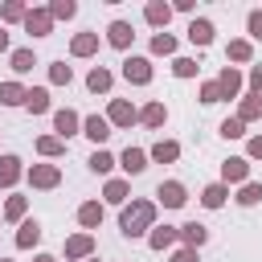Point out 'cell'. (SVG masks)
Instances as JSON below:
<instances>
[{
  "instance_id": "1",
  "label": "cell",
  "mask_w": 262,
  "mask_h": 262,
  "mask_svg": "<svg viewBox=\"0 0 262 262\" xmlns=\"http://www.w3.org/2000/svg\"><path fill=\"white\" fill-rule=\"evenodd\" d=\"M156 201H147V196H131L123 209H119V233L123 237H147L151 233V225H156Z\"/></svg>"
},
{
  "instance_id": "2",
  "label": "cell",
  "mask_w": 262,
  "mask_h": 262,
  "mask_svg": "<svg viewBox=\"0 0 262 262\" xmlns=\"http://www.w3.org/2000/svg\"><path fill=\"white\" fill-rule=\"evenodd\" d=\"M119 74H123L131 86H151V78H156V66H151V57H143V53H127Z\"/></svg>"
},
{
  "instance_id": "3",
  "label": "cell",
  "mask_w": 262,
  "mask_h": 262,
  "mask_svg": "<svg viewBox=\"0 0 262 262\" xmlns=\"http://www.w3.org/2000/svg\"><path fill=\"white\" fill-rule=\"evenodd\" d=\"M94 250H98V237L86 233V229H78V233H70V237L61 242L66 262H86V258H94Z\"/></svg>"
},
{
  "instance_id": "4",
  "label": "cell",
  "mask_w": 262,
  "mask_h": 262,
  "mask_svg": "<svg viewBox=\"0 0 262 262\" xmlns=\"http://www.w3.org/2000/svg\"><path fill=\"white\" fill-rule=\"evenodd\" d=\"M25 180H29L33 188L49 192V188L61 184V168H57V164H33V168H25Z\"/></svg>"
},
{
  "instance_id": "5",
  "label": "cell",
  "mask_w": 262,
  "mask_h": 262,
  "mask_svg": "<svg viewBox=\"0 0 262 262\" xmlns=\"http://www.w3.org/2000/svg\"><path fill=\"white\" fill-rule=\"evenodd\" d=\"M156 205H164V209H184V205H188V188H184L180 180H160V184H156Z\"/></svg>"
},
{
  "instance_id": "6",
  "label": "cell",
  "mask_w": 262,
  "mask_h": 262,
  "mask_svg": "<svg viewBox=\"0 0 262 262\" xmlns=\"http://www.w3.org/2000/svg\"><path fill=\"white\" fill-rule=\"evenodd\" d=\"M106 123L111 127H131V123H139V106L127 102V98H111L106 102Z\"/></svg>"
},
{
  "instance_id": "7",
  "label": "cell",
  "mask_w": 262,
  "mask_h": 262,
  "mask_svg": "<svg viewBox=\"0 0 262 262\" xmlns=\"http://www.w3.org/2000/svg\"><path fill=\"white\" fill-rule=\"evenodd\" d=\"M20 25H25V33H29V37H49V33H53V16H49V8H45V4L29 8Z\"/></svg>"
},
{
  "instance_id": "8",
  "label": "cell",
  "mask_w": 262,
  "mask_h": 262,
  "mask_svg": "<svg viewBox=\"0 0 262 262\" xmlns=\"http://www.w3.org/2000/svg\"><path fill=\"white\" fill-rule=\"evenodd\" d=\"M213 82H217L221 98H242V86H246V78H242V70H237V66H221V74H217Z\"/></svg>"
},
{
  "instance_id": "9",
  "label": "cell",
  "mask_w": 262,
  "mask_h": 262,
  "mask_svg": "<svg viewBox=\"0 0 262 262\" xmlns=\"http://www.w3.org/2000/svg\"><path fill=\"white\" fill-rule=\"evenodd\" d=\"M53 135H57V139H70V135H82V115H78V111H70V106H61V111H53Z\"/></svg>"
},
{
  "instance_id": "10",
  "label": "cell",
  "mask_w": 262,
  "mask_h": 262,
  "mask_svg": "<svg viewBox=\"0 0 262 262\" xmlns=\"http://www.w3.org/2000/svg\"><path fill=\"white\" fill-rule=\"evenodd\" d=\"M82 135H86L94 147H102V143L115 135V127L106 123V115H86V119H82Z\"/></svg>"
},
{
  "instance_id": "11",
  "label": "cell",
  "mask_w": 262,
  "mask_h": 262,
  "mask_svg": "<svg viewBox=\"0 0 262 262\" xmlns=\"http://www.w3.org/2000/svg\"><path fill=\"white\" fill-rule=\"evenodd\" d=\"M250 180V160L246 156H229V160H221V184L229 188V184H246Z\"/></svg>"
},
{
  "instance_id": "12",
  "label": "cell",
  "mask_w": 262,
  "mask_h": 262,
  "mask_svg": "<svg viewBox=\"0 0 262 262\" xmlns=\"http://www.w3.org/2000/svg\"><path fill=\"white\" fill-rule=\"evenodd\" d=\"M147 246H151L156 254H164V250L172 254V250L180 246V229H176V225H151V233H147Z\"/></svg>"
},
{
  "instance_id": "13",
  "label": "cell",
  "mask_w": 262,
  "mask_h": 262,
  "mask_svg": "<svg viewBox=\"0 0 262 262\" xmlns=\"http://www.w3.org/2000/svg\"><path fill=\"white\" fill-rule=\"evenodd\" d=\"M127 201H131V180H127V176H111V180L102 184V205H119V209H123Z\"/></svg>"
},
{
  "instance_id": "14",
  "label": "cell",
  "mask_w": 262,
  "mask_h": 262,
  "mask_svg": "<svg viewBox=\"0 0 262 262\" xmlns=\"http://www.w3.org/2000/svg\"><path fill=\"white\" fill-rule=\"evenodd\" d=\"M131 41H135V29H131V20H111L106 25V45L111 49H131Z\"/></svg>"
},
{
  "instance_id": "15",
  "label": "cell",
  "mask_w": 262,
  "mask_h": 262,
  "mask_svg": "<svg viewBox=\"0 0 262 262\" xmlns=\"http://www.w3.org/2000/svg\"><path fill=\"white\" fill-rule=\"evenodd\" d=\"M102 217H106V205H102V201H82V205H78V225H82L86 233H94V229L102 225Z\"/></svg>"
},
{
  "instance_id": "16",
  "label": "cell",
  "mask_w": 262,
  "mask_h": 262,
  "mask_svg": "<svg viewBox=\"0 0 262 262\" xmlns=\"http://www.w3.org/2000/svg\"><path fill=\"white\" fill-rule=\"evenodd\" d=\"M41 233H45V229H41V221H37V217H25V221L16 225V237H12V246H16V250H33V246L41 242Z\"/></svg>"
},
{
  "instance_id": "17",
  "label": "cell",
  "mask_w": 262,
  "mask_h": 262,
  "mask_svg": "<svg viewBox=\"0 0 262 262\" xmlns=\"http://www.w3.org/2000/svg\"><path fill=\"white\" fill-rule=\"evenodd\" d=\"M139 123H143L147 131H160V127L168 123V106H164L160 98H151V102H143V106H139Z\"/></svg>"
},
{
  "instance_id": "18",
  "label": "cell",
  "mask_w": 262,
  "mask_h": 262,
  "mask_svg": "<svg viewBox=\"0 0 262 262\" xmlns=\"http://www.w3.org/2000/svg\"><path fill=\"white\" fill-rule=\"evenodd\" d=\"M143 20H147L156 33H168V20H172V4H164V0H151V4L143 8Z\"/></svg>"
},
{
  "instance_id": "19",
  "label": "cell",
  "mask_w": 262,
  "mask_h": 262,
  "mask_svg": "<svg viewBox=\"0 0 262 262\" xmlns=\"http://www.w3.org/2000/svg\"><path fill=\"white\" fill-rule=\"evenodd\" d=\"M213 33H217V29H213V20H209V16H192V20H188V41H192L196 49L213 45Z\"/></svg>"
},
{
  "instance_id": "20",
  "label": "cell",
  "mask_w": 262,
  "mask_h": 262,
  "mask_svg": "<svg viewBox=\"0 0 262 262\" xmlns=\"http://www.w3.org/2000/svg\"><path fill=\"white\" fill-rule=\"evenodd\" d=\"M176 229H180V246H188V250H201L209 242V225H201V221H184Z\"/></svg>"
},
{
  "instance_id": "21",
  "label": "cell",
  "mask_w": 262,
  "mask_h": 262,
  "mask_svg": "<svg viewBox=\"0 0 262 262\" xmlns=\"http://www.w3.org/2000/svg\"><path fill=\"white\" fill-rule=\"evenodd\" d=\"M98 45H102L98 33H74V41H70V57H94Z\"/></svg>"
},
{
  "instance_id": "22",
  "label": "cell",
  "mask_w": 262,
  "mask_h": 262,
  "mask_svg": "<svg viewBox=\"0 0 262 262\" xmlns=\"http://www.w3.org/2000/svg\"><path fill=\"white\" fill-rule=\"evenodd\" d=\"M225 61H233V66H250V61H254V45H250V37H233V41L225 45Z\"/></svg>"
},
{
  "instance_id": "23",
  "label": "cell",
  "mask_w": 262,
  "mask_h": 262,
  "mask_svg": "<svg viewBox=\"0 0 262 262\" xmlns=\"http://www.w3.org/2000/svg\"><path fill=\"white\" fill-rule=\"evenodd\" d=\"M25 176V160L20 156H0V188H12Z\"/></svg>"
},
{
  "instance_id": "24",
  "label": "cell",
  "mask_w": 262,
  "mask_h": 262,
  "mask_svg": "<svg viewBox=\"0 0 262 262\" xmlns=\"http://www.w3.org/2000/svg\"><path fill=\"white\" fill-rule=\"evenodd\" d=\"M111 86H115V74H111L106 66H94V70L86 74V90H90V94H111Z\"/></svg>"
},
{
  "instance_id": "25",
  "label": "cell",
  "mask_w": 262,
  "mask_h": 262,
  "mask_svg": "<svg viewBox=\"0 0 262 262\" xmlns=\"http://www.w3.org/2000/svg\"><path fill=\"white\" fill-rule=\"evenodd\" d=\"M49 106H53V102H49V90H45V86H29V90H25V111H29V115H49Z\"/></svg>"
},
{
  "instance_id": "26",
  "label": "cell",
  "mask_w": 262,
  "mask_h": 262,
  "mask_svg": "<svg viewBox=\"0 0 262 262\" xmlns=\"http://www.w3.org/2000/svg\"><path fill=\"white\" fill-rule=\"evenodd\" d=\"M147 160H156V164H176V160H180V143H176V139H156L151 151H147Z\"/></svg>"
},
{
  "instance_id": "27",
  "label": "cell",
  "mask_w": 262,
  "mask_h": 262,
  "mask_svg": "<svg viewBox=\"0 0 262 262\" xmlns=\"http://www.w3.org/2000/svg\"><path fill=\"white\" fill-rule=\"evenodd\" d=\"M119 168H123L127 176H139V172L147 168V151H143V147H123V156H119Z\"/></svg>"
},
{
  "instance_id": "28",
  "label": "cell",
  "mask_w": 262,
  "mask_h": 262,
  "mask_svg": "<svg viewBox=\"0 0 262 262\" xmlns=\"http://www.w3.org/2000/svg\"><path fill=\"white\" fill-rule=\"evenodd\" d=\"M237 119H242V123L262 119V94H250V90H246V94L237 98Z\"/></svg>"
},
{
  "instance_id": "29",
  "label": "cell",
  "mask_w": 262,
  "mask_h": 262,
  "mask_svg": "<svg viewBox=\"0 0 262 262\" xmlns=\"http://www.w3.org/2000/svg\"><path fill=\"white\" fill-rule=\"evenodd\" d=\"M115 164H119V160H115L106 147H94V151H90V160H86V168H90L94 176H111V168H115Z\"/></svg>"
},
{
  "instance_id": "30",
  "label": "cell",
  "mask_w": 262,
  "mask_h": 262,
  "mask_svg": "<svg viewBox=\"0 0 262 262\" xmlns=\"http://www.w3.org/2000/svg\"><path fill=\"white\" fill-rule=\"evenodd\" d=\"M225 201H229V188H225L221 180H213V184L201 188V205H205V209H221Z\"/></svg>"
},
{
  "instance_id": "31",
  "label": "cell",
  "mask_w": 262,
  "mask_h": 262,
  "mask_svg": "<svg viewBox=\"0 0 262 262\" xmlns=\"http://www.w3.org/2000/svg\"><path fill=\"white\" fill-rule=\"evenodd\" d=\"M29 217V196H20V192H12L8 201H4V221H12V225H20Z\"/></svg>"
},
{
  "instance_id": "32",
  "label": "cell",
  "mask_w": 262,
  "mask_h": 262,
  "mask_svg": "<svg viewBox=\"0 0 262 262\" xmlns=\"http://www.w3.org/2000/svg\"><path fill=\"white\" fill-rule=\"evenodd\" d=\"M25 90H29V86H20L16 78L0 82V106H25Z\"/></svg>"
},
{
  "instance_id": "33",
  "label": "cell",
  "mask_w": 262,
  "mask_h": 262,
  "mask_svg": "<svg viewBox=\"0 0 262 262\" xmlns=\"http://www.w3.org/2000/svg\"><path fill=\"white\" fill-rule=\"evenodd\" d=\"M8 66H12V74H20V78H25V74H33L37 53H33V49H12V53H8Z\"/></svg>"
},
{
  "instance_id": "34",
  "label": "cell",
  "mask_w": 262,
  "mask_h": 262,
  "mask_svg": "<svg viewBox=\"0 0 262 262\" xmlns=\"http://www.w3.org/2000/svg\"><path fill=\"white\" fill-rule=\"evenodd\" d=\"M37 156H41V160L66 156V139H57V135H37Z\"/></svg>"
},
{
  "instance_id": "35",
  "label": "cell",
  "mask_w": 262,
  "mask_h": 262,
  "mask_svg": "<svg viewBox=\"0 0 262 262\" xmlns=\"http://www.w3.org/2000/svg\"><path fill=\"white\" fill-rule=\"evenodd\" d=\"M233 201H237L242 209H254V205L262 201V184H258V180H246V184H237V192H233Z\"/></svg>"
},
{
  "instance_id": "36",
  "label": "cell",
  "mask_w": 262,
  "mask_h": 262,
  "mask_svg": "<svg viewBox=\"0 0 262 262\" xmlns=\"http://www.w3.org/2000/svg\"><path fill=\"white\" fill-rule=\"evenodd\" d=\"M151 57H176V37L172 33H151Z\"/></svg>"
},
{
  "instance_id": "37",
  "label": "cell",
  "mask_w": 262,
  "mask_h": 262,
  "mask_svg": "<svg viewBox=\"0 0 262 262\" xmlns=\"http://www.w3.org/2000/svg\"><path fill=\"white\" fill-rule=\"evenodd\" d=\"M25 12H29L25 0H4V4H0V20H4V25H20Z\"/></svg>"
},
{
  "instance_id": "38",
  "label": "cell",
  "mask_w": 262,
  "mask_h": 262,
  "mask_svg": "<svg viewBox=\"0 0 262 262\" xmlns=\"http://www.w3.org/2000/svg\"><path fill=\"white\" fill-rule=\"evenodd\" d=\"M45 8H49L53 20H74V16H78V4H74V0H49Z\"/></svg>"
},
{
  "instance_id": "39",
  "label": "cell",
  "mask_w": 262,
  "mask_h": 262,
  "mask_svg": "<svg viewBox=\"0 0 262 262\" xmlns=\"http://www.w3.org/2000/svg\"><path fill=\"white\" fill-rule=\"evenodd\" d=\"M172 74L176 78H196L201 66H196V57H172Z\"/></svg>"
},
{
  "instance_id": "40",
  "label": "cell",
  "mask_w": 262,
  "mask_h": 262,
  "mask_svg": "<svg viewBox=\"0 0 262 262\" xmlns=\"http://www.w3.org/2000/svg\"><path fill=\"white\" fill-rule=\"evenodd\" d=\"M49 82H53V86H70V82H74V70H70L66 61H49Z\"/></svg>"
},
{
  "instance_id": "41",
  "label": "cell",
  "mask_w": 262,
  "mask_h": 262,
  "mask_svg": "<svg viewBox=\"0 0 262 262\" xmlns=\"http://www.w3.org/2000/svg\"><path fill=\"white\" fill-rule=\"evenodd\" d=\"M217 131H221L225 139H246V123H242L237 115H233V119H221V127H217Z\"/></svg>"
},
{
  "instance_id": "42",
  "label": "cell",
  "mask_w": 262,
  "mask_h": 262,
  "mask_svg": "<svg viewBox=\"0 0 262 262\" xmlns=\"http://www.w3.org/2000/svg\"><path fill=\"white\" fill-rule=\"evenodd\" d=\"M246 33H250V45L262 41V8H250L246 12Z\"/></svg>"
},
{
  "instance_id": "43",
  "label": "cell",
  "mask_w": 262,
  "mask_h": 262,
  "mask_svg": "<svg viewBox=\"0 0 262 262\" xmlns=\"http://www.w3.org/2000/svg\"><path fill=\"white\" fill-rule=\"evenodd\" d=\"M196 98H201L205 106H213V102H221V90H217V82H201V90H196Z\"/></svg>"
},
{
  "instance_id": "44",
  "label": "cell",
  "mask_w": 262,
  "mask_h": 262,
  "mask_svg": "<svg viewBox=\"0 0 262 262\" xmlns=\"http://www.w3.org/2000/svg\"><path fill=\"white\" fill-rule=\"evenodd\" d=\"M168 262H201V250H188V246H176L168 254Z\"/></svg>"
},
{
  "instance_id": "45",
  "label": "cell",
  "mask_w": 262,
  "mask_h": 262,
  "mask_svg": "<svg viewBox=\"0 0 262 262\" xmlns=\"http://www.w3.org/2000/svg\"><path fill=\"white\" fill-rule=\"evenodd\" d=\"M246 86H250V94H262V66H250V74H246Z\"/></svg>"
},
{
  "instance_id": "46",
  "label": "cell",
  "mask_w": 262,
  "mask_h": 262,
  "mask_svg": "<svg viewBox=\"0 0 262 262\" xmlns=\"http://www.w3.org/2000/svg\"><path fill=\"white\" fill-rule=\"evenodd\" d=\"M246 160H262V135H250L246 139Z\"/></svg>"
},
{
  "instance_id": "47",
  "label": "cell",
  "mask_w": 262,
  "mask_h": 262,
  "mask_svg": "<svg viewBox=\"0 0 262 262\" xmlns=\"http://www.w3.org/2000/svg\"><path fill=\"white\" fill-rule=\"evenodd\" d=\"M172 12H184V16H192V12H196V0H172Z\"/></svg>"
},
{
  "instance_id": "48",
  "label": "cell",
  "mask_w": 262,
  "mask_h": 262,
  "mask_svg": "<svg viewBox=\"0 0 262 262\" xmlns=\"http://www.w3.org/2000/svg\"><path fill=\"white\" fill-rule=\"evenodd\" d=\"M0 53H8V33H4V25H0Z\"/></svg>"
},
{
  "instance_id": "49",
  "label": "cell",
  "mask_w": 262,
  "mask_h": 262,
  "mask_svg": "<svg viewBox=\"0 0 262 262\" xmlns=\"http://www.w3.org/2000/svg\"><path fill=\"white\" fill-rule=\"evenodd\" d=\"M33 262H57L53 254H33Z\"/></svg>"
},
{
  "instance_id": "50",
  "label": "cell",
  "mask_w": 262,
  "mask_h": 262,
  "mask_svg": "<svg viewBox=\"0 0 262 262\" xmlns=\"http://www.w3.org/2000/svg\"><path fill=\"white\" fill-rule=\"evenodd\" d=\"M0 262H12V258H0Z\"/></svg>"
},
{
  "instance_id": "51",
  "label": "cell",
  "mask_w": 262,
  "mask_h": 262,
  "mask_svg": "<svg viewBox=\"0 0 262 262\" xmlns=\"http://www.w3.org/2000/svg\"><path fill=\"white\" fill-rule=\"evenodd\" d=\"M86 262H98V258H86Z\"/></svg>"
}]
</instances>
